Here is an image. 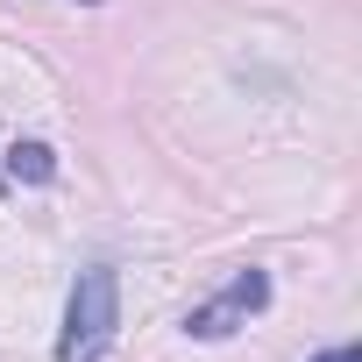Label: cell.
<instances>
[{"label":"cell","mask_w":362,"mask_h":362,"mask_svg":"<svg viewBox=\"0 0 362 362\" xmlns=\"http://www.w3.org/2000/svg\"><path fill=\"white\" fill-rule=\"evenodd\" d=\"M8 177H22V185H50V177H57V156H50L43 142H15V149H8Z\"/></svg>","instance_id":"cell-3"},{"label":"cell","mask_w":362,"mask_h":362,"mask_svg":"<svg viewBox=\"0 0 362 362\" xmlns=\"http://www.w3.org/2000/svg\"><path fill=\"white\" fill-rule=\"evenodd\" d=\"M114 327H121V277L107 263L78 270L71 305H64V334H57V362H100L114 348Z\"/></svg>","instance_id":"cell-1"},{"label":"cell","mask_w":362,"mask_h":362,"mask_svg":"<svg viewBox=\"0 0 362 362\" xmlns=\"http://www.w3.org/2000/svg\"><path fill=\"white\" fill-rule=\"evenodd\" d=\"M313 362H362V348L348 341V348H327V355H313Z\"/></svg>","instance_id":"cell-4"},{"label":"cell","mask_w":362,"mask_h":362,"mask_svg":"<svg viewBox=\"0 0 362 362\" xmlns=\"http://www.w3.org/2000/svg\"><path fill=\"white\" fill-rule=\"evenodd\" d=\"M263 305H270V270H256V263H249V270H235L206 305H192V313H185V334H192V341H228V334H235V327H249Z\"/></svg>","instance_id":"cell-2"}]
</instances>
